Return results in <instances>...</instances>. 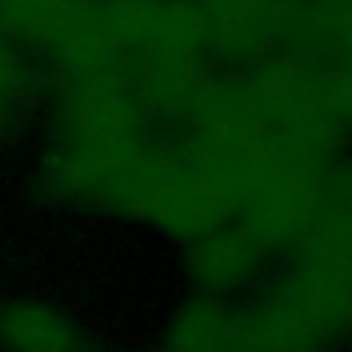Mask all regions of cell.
Segmentation results:
<instances>
[{
	"label": "cell",
	"mask_w": 352,
	"mask_h": 352,
	"mask_svg": "<svg viewBox=\"0 0 352 352\" xmlns=\"http://www.w3.org/2000/svg\"><path fill=\"white\" fill-rule=\"evenodd\" d=\"M349 352H352V349H349Z\"/></svg>",
	"instance_id": "obj_7"
},
{
	"label": "cell",
	"mask_w": 352,
	"mask_h": 352,
	"mask_svg": "<svg viewBox=\"0 0 352 352\" xmlns=\"http://www.w3.org/2000/svg\"><path fill=\"white\" fill-rule=\"evenodd\" d=\"M19 80H22V66L14 58L11 50H6L0 44V129H6V124L11 121V107H14V96L19 91Z\"/></svg>",
	"instance_id": "obj_6"
},
{
	"label": "cell",
	"mask_w": 352,
	"mask_h": 352,
	"mask_svg": "<svg viewBox=\"0 0 352 352\" xmlns=\"http://www.w3.org/2000/svg\"><path fill=\"white\" fill-rule=\"evenodd\" d=\"M176 272L182 289L242 297L272 275V264L250 236L226 223L176 248Z\"/></svg>",
	"instance_id": "obj_3"
},
{
	"label": "cell",
	"mask_w": 352,
	"mask_h": 352,
	"mask_svg": "<svg viewBox=\"0 0 352 352\" xmlns=\"http://www.w3.org/2000/svg\"><path fill=\"white\" fill-rule=\"evenodd\" d=\"M264 283L311 322L330 352L352 349V146L324 160L311 223Z\"/></svg>",
	"instance_id": "obj_1"
},
{
	"label": "cell",
	"mask_w": 352,
	"mask_h": 352,
	"mask_svg": "<svg viewBox=\"0 0 352 352\" xmlns=\"http://www.w3.org/2000/svg\"><path fill=\"white\" fill-rule=\"evenodd\" d=\"M77 0H0L3 19L28 33L58 38L66 28Z\"/></svg>",
	"instance_id": "obj_5"
},
{
	"label": "cell",
	"mask_w": 352,
	"mask_h": 352,
	"mask_svg": "<svg viewBox=\"0 0 352 352\" xmlns=\"http://www.w3.org/2000/svg\"><path fill=\"white\" fill-rule=\"evenodd\" d=\"M148 352H264L248 324L242 297L182 289L160 314Z\"/></svg>",
	"instance_id": "obj_2"
},
{
	"label": "cell",
	"mask_w": 352,
	"mask_h": 352,
	"mask_svg": "<svg viewBox=\"0 0 352 352\" xmlns=\"http://www.w3.org/2000/svg\"><path fill=\"white\" fill-rule=\"evenodd\" d=\"M0 344L8 352H96L91 333L74 316L33 300L0 308Z\"/></svg>",
	"instance_id": "obj_4"
}]
</instances>
